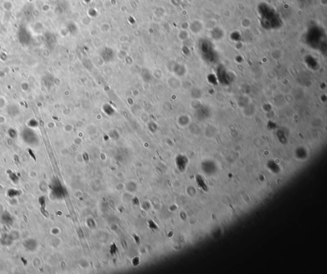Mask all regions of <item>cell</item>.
<instances>
[{"instance_id": "obj_2", "label": "cell", "mask_w": 327, "mask_h": 274, "mask_svg": "<svg viewBox=\"0 0 327 274\" xmlns=\"http://www.w3.org/2000/svg\"><path fill=\"white\" fill-rule=\"evenodd\" d=\"M7 112L12 116H16L19 114V109L16 105H9L7 108Z\"/></svg>"}, {"instance_id": "obj_3", "label": "cell", "mask_w": 327, "mask_h": 274, "mask_svg": "<svg viewBox=\"0 0 327 274\" xmlns=\"http://www.w3.org/2000/svg\"><path fill=\"white\" fill-rule=\"evenodd\" d=\"M196 182H197V184H198L199 187H200V188H202V189H203L204 190H206V187L205 183L204 182L203 179L200 176H198L197 177V178H196Z\"/></svg>"}, {"instance_id": "obj_1", "label": "cell", "mask_w": 327, "mask_h": 274, "mask_svg": "<svg viewBox=\"0 0 327 274\" xmlns=\"http://www.w3.org/2000/svg\"><path fill=\"white\" fill-rule=\"evenodd\" d=\"M187 163V159L185 157V156L183 155H180L178 157L177 159H176V164H177L178 167L180 169H184L185 168L186 164Z\"/></svg>"}]
</instances>
